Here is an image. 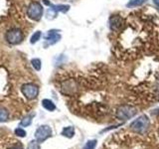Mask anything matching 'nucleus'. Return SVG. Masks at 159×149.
I'll use <instances>...</instances> for the list:
<instances>
[{"mask_svg":"<svg viewBox=\"0 0 159 149\" xmlns=\"http://www.w3.org/2000/svg\"><path fill=\"white\" fill-rule=\"evenodd\" d=\"M149 118L147 115L145 114H143V115H140L139 117H137L135 120H133L131 123H130V129L133 130L134 132L136 133H140V134H143L145 133L146 130L149 127Z\"/></svg>","mask_w":159,"mask_h":149,"instance_id":"f257e3e1","label":"nucleus"},{"mask_svg":"<svg viewBox=\"0 0 159 149\" xmlns=\"http://www.w3.org/2000/svg\"><path fill=\"white\" fill-rule=\"evenodd\" d=\"M137 113V109L129 104H124V106H119L116 111V118L120 119V120H128V119L132 118Z\"/></svg>","mask_w":159,"mask_h":149,"instance_id":"f03ea898","label":"nucleus"},{"mask_svg":"<svg viewBox=\"0 0 159 149\" xmlns=\"http://www.w3.org/2000/svg\"><path fill=\"white\" fill-rule=\"evenodd\" d=\"M43 6L39 2H32L30 3L27 9V15L30 19L34 20V21H39L43 16Z\"/></svg>","mask_w":159,"mask_h":149,"instance_id":"7ed1b4c3","label":"nucleus"},{"mask_svg":"<svg viewBox=\"0 0 159 149\" xmlns=\"http://www.w3.org/2000/svg\"><path fill=\"white\" fill-rule=\"evenodd\" d=\"M23 32L18 28H12L8 30L5 34V39L6 41L11 45H18L22 42L23 40Z\"/></svg>","mask_w":159,"mask_h":149,"instance_id":"20e7f679","label":"nucleus"},{"mask_svg":"<svg viewBox=\"0 0 159 149\" xmlns=\"http://www.w3.org/2000/svg\"><path fill=\"white\" fill-rule=\"evenodd\" d=\"M21 92L27 99H35L39 94V88L34 84H24Z\"/></svg>","mask_w":159,"mask_h":149,"instance_id":"39448f33","label":"nucleus"},{"mask_svg":"<svg viewBox=\"0 0 159 149\" xmlns=\"http://www.w3.org/2000/svg\"><path fill=\"white\" fill-rule=\"evenodd\" d=\"M51 135H52V128L49 125H41L35 131V138H36V140L39 143L47 140L49 137H51Z\"/></svg>","mask_w":159,"mask_h":149,"instance_id":"423d86ee","label":"nucleus"},{"mask_svg":"<svg viewBox=\"0 0 159 149\" xmlns=\"http://www.w3.org/2000/svg\"><path fill=\"white\" fill-rule=\"evenodd\" d=\"M58 32H59L58 30H50V31H48L46 36H45V43H44L45 47H49V46H51V45H54L60 41L61 35Z\"/></svg>","mask_w":159,"mask_h":149,"instance_id":"0eeeda50","label":"nucleus"},{"mask_svg":"<svg viewBox=\"0 0 159 149\" xmlns=\"http://www.w3.org/2000/svg\"><path fill=\"white\" fill-rule=\"evenodd\" d=\"M109 26L112 31H117L121 28L122 26V19L121 17H119L118 15H114L109 20Z\"/></svg>","mask_w":159,"mask_h":149,"instance_id":"6e6552de","label":"nucleus"},{"mask_svg":"<svg viewBox=\"0 0 159 149\" xmlns=\"http://www.w3.org/2000/svg\"><path fill=\"white\" fill-rule=\"evenodd\" d=\"M42 106L45 109H47L49 111H54L56 109V106L55 103L51 101V99H48V98H45L42 101Z\"/></svg>","mask_w":159,"mask_h":149,"instance_id":"1a4fd4ad","label":"nucleus"},{"mask_svg":"<svg viewBox=\"0 0 159 149\" xmlns=\"http://www.w3.org/2000/svg\"><path fill=\"white\" fill-rule=\"evenodd\" d=\"M62 135L67 138H72L75 135V128L73 126H67L64 127L62 130Z\"/></svg>","mask_w":159,"mask_h":149,"instance_id":"9d476101","label":"nucleus"},{"mask_svg":"<svg viewBox=\"0 0 159 149\" xmlns=\"http://www.w3.org/2000/svg\"><path fill=\"white\" fill-rule=\"evenodd\" d=\"M49 6L51 9H53L55 12H64L65 13L70 9L69 5H52V4H50Z\"/></svg>","mask_w":159,"mask_h":149,"instance_id":"9b49d317","label":"nucleus"},{"mask_svg":"<svg viewBox=\"0 0 159 149\" xmlns=\"http://www.w3.org/2000/svg\"><path fill=\"white\" fill-rule=\"evenodd\" d=\"M32 118H33V115H31V114H29V115H26L25 117H23L22 120L20 121V126H22V127L29 126L32 122Z\"/></svg>","mask_w":159,"mask_h":149,"instance_id":"f8f14e48","label":"nucleus"},{"mask_svg":"<svg viewBox=\"0 0 159 149\" xmlns=\"http://www.w3.org/2000/svg\"><path fill=\"white\" fill-rule=\"evenodd\" d=\"M31 64H32L33 68H34L35 70H36L37 72L41 71V68H42V62H41V60H40V59H38V58L32 59V60H31Z\"/></svg>","mask_w":159,"mask_h":149,"instance_id":"ddd939ff","label":"nucleus"},{"mask_svg":"<svg viewBox=\"0 0 159 149\" xmlns=\"http://www.w3.org/2000/svg\"><path fill=\"white\" fill-rule=\"evenodd\" d=\"M9 118V113L5 108L0 107V122L7 121Z\"/></svg>","mask_w":159,"mask_h":149,"instance_id":"4468645a","label":"nucleus"},{"mask_svg":"<svg viewBox=\"0 0 159 149\" xmlns=\"http://www.w3.org/2000/svg\"><path fill=\"white\" fill-rule=\"evenodd\" d=\"M41 36H42V32L41 31H36L35 32L31 38H30V43L31 44H36L40 39H41Z\"/></svg>","mask_w":159,"mask_h":149,"instance_id":"2eb2a0df","label":"nucleus"},{"mask_svg":"<svg viewBox=\"0 0 159 149\" xmlns=\"http://www.w3.org/2000/svg\"><path fill=\"white\" fill-rule=\"evenodd\" d=\"M145 0H130L127 4L126 6L127 7H135V6H139V5H142Z\"/></svg>","mask_w":159,"mask_h":149,"instance_id":"dca6fc26","label":"nucleus"},{"mask_svg":"<svg viewBox=\"0 0 159 149\" xmlns=\"http://www.w3.org/2000/svg\"><path fill=\"white\" fill-rule=\"evenodd\" d=\"M97 143L98 141L96 139H93V140H89L86 144H84V146L83 149H94L97 146Z\"/></svg>","mask_w":159,"mask_h":149,"instance_id":"f3484780","label":"nucleus"},{"mask_svg":"<svg viewBox=\"0 0 159 149\" xmlns=\"http://www.w3.org/2000/svg\"><path fill=\"white\" fill-rule=\"evenodd\" d=\"M27 149H41V148H40V144L37 140H32L28 143Z\"/></svg>","mask_w":159,"mask_h":149,"instance_id":"a211bd4d","label":"nucleus"},{"mask_svg":"<svg viewBox=\"0 0 159 149\" xmlns=\"http://www.w3.org/2000/svg\"><path fill=\"white\" fill-rule=\"evenodd\" d=\"M15 134H16L17 136H19V137H25L26 136V131L24 130L23 128H21V127H18V128H16L15 129Z\"/></svg>","mask_w":159,"mask_h":149,"instance_id":"6ab92c4d","label":"nucleus"},{"mask_svg":"<svg viewBox=\"0 0 159 149\" xmlns=\"http://www.w3.org/2000/svg\"><path fill=\"white\" fill-rule=\"evenodd\" d=\"M9 149H22L20 146H12V147H10Z\"/></svg>","mask_w":159,"mask_h":149,"instance_id":"aec40b11","label":"nucleus"},{"mask_svg":"<svg viewBox=\"0 0 159 149\" xmlns=\"http://www.w3.org/2000/svg\"><path fill=\"white\" fill-rule=\"evenodd\" d=\"M157 135H158V138H159V128H158V130H157Z\"/></svg>","mask_w":159,"mask_h":149,"instance_id":"412c9836","label":"nucleus"}]
</instances>
